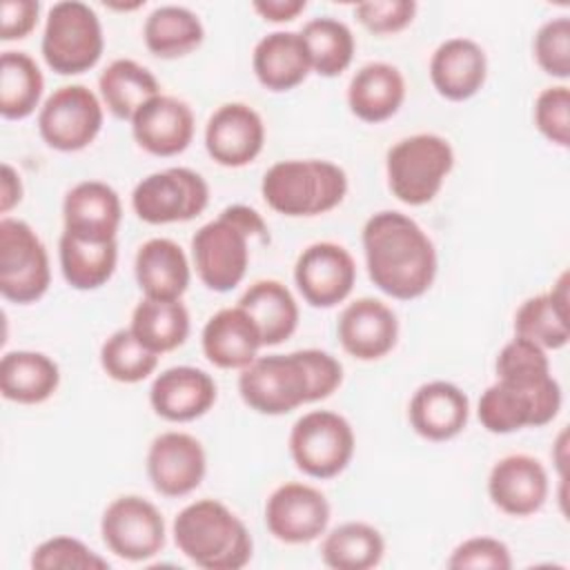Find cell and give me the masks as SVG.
Segmentation results:
<instances>
[{
    "mask_svg": "<svg viewBox=\"0 0 570 570\" xmlns=\"http://www.w3.org/2000/svg\"><path fill=\"white\" fill-rule=\"evenodd\" d=\"M149 403L160 419L187 423L212 410L216 403V383L198 367L176 365L154 379Z\"/></svg>",
    "mask_w": 570,
    "mask_h": 570,
    "instance_id": "44dd1931",
    "label": "cell"
},
{
    "mask_svg": "<svg viewBox=\"0 0 570 570\" xmlns=\"http://www.w3.org/2000/svg\"><path fill=\"white\" fill-rule=\"evenodd\" d=\"M105 107L122 120H131L136 111L160 94L156 76L131 58H118L107 65L98 78Z\"/></svg>",
    "mask_w": 570,
    "mask_h": 570,
    "instance_id": "d6a6232c",
    "label": "cell"
},
{
    "mask_svg": "<svg viewBox=\"0 0 570 570\" xmlns=\"http://www.w3.org/2000/svg\"><path fill=\"white\" fill-rule=\"evenodd\" d=\"M194 127L191 107L165 94L145 102L131 118V134L138 147L163 158L185 151L194 138Z\"/></svg>",
    "mask_w": 570,
    "mask_h": 570,
    "instance_id": "ffe728a7",
    "label": "cell"
},
{
    "mask_svg": "<svg viewBox=\"0 0 570 570\" xmlns=\"http://www.w3.org/2000/svg\"><path fill=\"white\" fill-rule=\"evenodd\" d=\"M448 568L463 570V568H490V570H508L512 568L510 550L503 541L494 537H470L459 543L450 559Z\"/></svg>",
    "mask_w": 570,
    "mask_h": 570,
    "instance_id": "f6af8a7d",
    "label": "cell"
},
{
    "mask_svg": "<svg viewBox=\"0 0 570 570\" xmlns=\"http://www.w3.org/2000/svg\"><path fill=\"white\" fill-rule=\"evenodd\" d=\"M60 269L65 281L80 292L102 287L116 272L118 243L116 240H87L62 232L58 243Z\"/></svg>",
    "mask_w": 570,
    "mask_h": 570,
    "instance_id": "1f68e13d",
    "label": "cell"
},
{
    "mask_svg": "<svg viewBox=\"0 0 570 570\" xmlns=\"http://www.w3.org/2000/svg\"><path fill=\"white\" fill-rule=\"evenodd\" d=\"M174 543L205 570H238L249 563L254 550L245 523L216 499L194 501L176 514Z\"/></svg>",
    "mask_w": 570,
    "mask_h": 570,
    "instance_id": "277c9868",
    "label": "cell"
},
{
    "mask_svg": "<svg viewBox=\"0 0 570 570\" xmlns=\"http://www.w3.org/2000/svg\"><path fill=\"white\" fill-rule=\"evenodd\" d=\"M343 383V365L323 350L256 356L238 376V394L258 414L281 416L323 401Z\"/></svg>",
    "mask_w": 570,
    "mask_h": 570,
    "instance_id": "6da1fadb",
    "label": "cell"
},
{
    "mask_svg": "<svg viewBox=\"0 0 570 570\" xmlns=\"http://www.w3.org/2000/svg\"><path fill=\"white\" fill-rule=\"evenodd\" d=\"M38 11L36 0H4L0 4V38L4 42L27 38L38 24Z\"/></svg>",
    "mask_w": 570,
    "mask_h": 570,
    "instance_id": "bcb514c9",
    "label": "cell"
},
{
    "mask_svg": "<svg viewBox=\"0 0 570 570\" xmlns=\"http://www.w3.org/2000/svg\"><path fill=\"white\" fill-rule=\"evenodd\" d=\"M356 20L372 33L387 36L403 31L416 16L414 0H370L354 7Z\"/></svg>",
    "mask_w": 570,
    "mask_h": 570,
    "instance_id": "ee69618b",
    "label": "cell"
},
{
    "mask_svg": "<svg viewBox=\"0 0 570 570\" xmlns=\"http://www.w3.org/2000/svg\"><path fill=\"white\" fill-rule=\"evenodd\" d=\"M51 283L49 256L33 232L20 218L0 220V294L2 298L27 305L38 301Z\"/></svg>",
    "mask_w": 570,
    "mask_h": 570,
    "instance_id": "9c48e42d",
    "label": "cell"
},
{
    "mask_svg": "<svg viewBox=\"0 0 570 570\" xmlns=\"http://www.w3.org/2000/svg\"><path fill=\"white\" fill-rule=\"evenodd\" d=\"M31 568L38 570H105L107 559L96 554L76 537H51L31 552Z\"/></svg>",
    "mask_w": 570,
    "mask_h": 570,
    "instance_id": "60d3db41",
    "label": "cell"
},
{
    "mask_svg": "<svg viewBox=\"0 0 570 570\" xmlns=\"http://www.w3.org/2000/svg\"><path fill=\"white\" fill-rule=\"evenodd\" d=\"M252 7L267 22H289L301 11H305L307 2L305 0H256Z\"/></svg>",
    "mask_w": 570,
    "mask_h": 570,
    "instance_id": "7dc6e473",
    "label": "cell"
},
{
    "mask_svg": "<svg viewBox=\"0 0 570 570\" xmlns=\"http://www.w3.org/2000/svg\"><path fill=\"white\" fill-rule=\"evenodd\" d=\"M566 441H568V432L563 430V432L559 434V439H557V445H554V463H557V468H559L561 481H566V452H568Z\"/></svg>",
    "mask_w": 570,
    "mask_h": 570,
    "instance_id": "681fc988",
    "label": "cell"
},
{
    "mask_svg": "<svg viewBox=\"0 0 570 570\" xmlns=\"http://www.w3.org/2000/svg\"><path fill=\"white\" fill-rule=\"evenodd\" d=\"M65 232L87 240H116L122 205L114 187L102 180L73 185L62 200Z\"/></svg>",
    "mask_w": 570,
    "mask_h": 570,
    "instance_id": "7402d4cb",
    "label": "cell"
},
{
    "mask_svg": "<svg viewBox=\"0 0 570 570\" xmlns=\"http://www.w3.org/2000/svg\"><path fill=\"white\" fill-rule=\"evenodd\" d=\"M294 281L305 303L334 307L350 296L356 281V263L338 243H312L296 258Z\"/></svg>",
    "mask_w": 570,
    "mask_h": 570,
    "instance_id": "5bb4252c",
    "label": "cell"
},
{
    "mask_svg": "<svg viewBox=\"0 0 570 570\" xmlns=\"http://www.w3.org/2000/svg\"><path fill=\"white\" fill-rule=\"evenodd\" d=\"M249 238L269 240L261 214L247 205H229L205 223L191 238V258L198 278L214 292L234 289L249 265Z\"/></svg>",
    "mask_w": 570,
    "mask_h": 570,
    "instance_id": "3957f363",
    "label": "cell"
},
{
    "mask_svg": "<svg viewBox=\"0 0 570 570\" xmlns=\"http://www.w3.org/2000/svg\"><path fill=\"white\" fill-rule=\"evenodd\" d=\"M252 67L258 82L269 91H289L312 71L305 42L296 31L263 36L254 47Z\"/></svg>",
    "mask_w": 570,
    "mask_h": 570,
    "instance_id": "83f0119b",
    "label": "cell"
},
{
    "mask_svg": "<svg viewBox=\"0 0 570 570\" xmlns=\"http://www.w3.org/2000/svg\"><path fill=\"white\" fill-rule=\"evenodd\" d=\"M488 58L479 42L450 38L436 47L430 60V80L445 100H468L483 87Z\"/></svg>",
    "mask_w": 570,
    "mask_h": 570,
    "instance_id": "484cf974",
    "label": "cell"
},
{
    "mask_svg": "<svg viewBox=\"0 0 570 570\" xmlns=\"http://www.w3.org/2000/svg\"><path fill=\"white\" fill-rule=\"evenodd\" d=\"M385 554L383 534L363 521H347L325 534L321 559L334 570H370Z\"/></svg>",
    "mask_w": 570,
    "mask_h": 570,
    "instance_id": "e575fe53",
    "label": "cell"
},
{
    "mask_svg": "<svg viewBox=\"0 0 570 570\" xmlns=\"http://www.w3.org/2000/svg\"><path fill=\"white\" fill-rule=\"evenodd\" d=\"M407 416L419 436L428 441H450L468 425L470 401L459 385L430 381L412 394Z\"/></svg>",
    "mask_w": 570,
    "mask_h": 570,
    "instance_id": "603a6c76",
    "label": "cell"
},
{
    "mask_svg": "<svg viewBox=\"0 0 570 570\" xmlns=\"http://www.w3.org/2000/svg\"><path fill=\"white\" fill-rule=\"evenodd\" d=\"M532 51L537 65L552 78L566 80L570 76V20L568 16L550 18L534 33Z\"/></svg>",
    "mask_w": 570,
    "mask_h": 570,
    "instance_id": "b9f144b4",
    "label": "cell"
},
{
    "mask_svg": "<svg viewBox=\"0 0 570 570\" xmlns=\"http://www.w3.org/2000/svg\"><path fill=\"white\" fill-rule=\"evenodd\" d=\"M570 274L561 272L552 289L530 296L514 314V336L543 350H561L570 341Z\"/></svg>",
    "mask_w": 570,
    "mask_h": 570,
    "instance_id": "d4e9b609",
    "label": "cell"
},
{
    "mask_svg": "<svg viewBox=\"0 0 570 570\" xmlns=\"http://www.w3.org/2000/svg\"><path fill=\"white\" fill-rule=\"evenodd\" d=\"M363 252L372 283L387 296H423L436 276V249L423 227L401 212H376L363 225Z\"/></svg>",
    "mask_w": 570,
    "mask_h": 570,
    "instance_id": "7a4b0ae2",
    "label": "cell"
},
{
    "mask_svg": "<svg viewBox=\"0 0 570 570\" xmlns=\"http://www.w3.org/2000/svg\"><path fill=\"white\" fill-rule=\"evenodd\" d=\"M261 194L283 216H318L343 203L347 176L330 160H281L265 171Z\"/></svg>",
    "mask_w": 570,
    "mask_h": 570,
    "instance_id": "5b68a950",
    "label": "cell"
},
{
    "mask_svg": "<svg viewBox=\"0 0 570 570\" xmlns=\"http://www.w3.org/2000/svg\"><path fill=\"white\" fill-rule=\"evenodd\" d=\"M209 187L187 167H167L145 176L131 191L136 216L149 225L185 223L205 212Z\"/></svg>",
    "mask_w": 570,
    "mask_h": 570,
    "instance_id": "30bf717a",
    "label": "cell"
},
{
    "mask_svg": "<svg viewBox=\"0 0 570 570\" xmlns=\"http://www.w3.org/2000/svg\"><path fill=\"white\" fill-rule=\"evenodd\" d=\"M60 385V370L42 352L13 350L0 361V392L7 401L36 405L47 401Z\"/></svg>",
    "mask_w": 570,
    "mask_h": 570,
    "instance_id": "f546056e",
    "label": "cell"
},
{
    "mask_svg": "<svg viewBox=\"0 0 570 570\" xmlns=\"http://www.w3.org/2000/svg\"><path fill=\"white\" fill-rule=\"evenodd\" d=\"M158 356L129 327L116 330L100 347V365L118 383L145 381L156 370Z\"/></svg>",
    "mask_w": 570,
    "mask_h": 570,
    "instance_id": "f35d334b",
    "label": "cell"
},
{
    "mask_svg": "<svg viewBox=\"0 0 570 570\" xmlns=\"http://www.w3.org/2000/svg\"><path fill=\"white\" fill-rule=\"evenodd\" d=\"M105 36L96 11L80 0L56 2L45 22L40 51L49 69L60 76H76L98 65Z\"/></svg>",
    "mask_w": 570,
    "mask_h": 570,
    "instance_id": "52a82bcc",
    "label": "cell"
},
{
    "mask_svg": "<svg viewBox=\"0 0 570 570\" xmlns=\"http://www.w3.org/2000/svg\"><path fill=\"white\" fill-rule=\"evenodd\" d=\"M129 330L156 354L171 352L189 336V312L180 301L145 296L131 312Z\"/></svg>",
    "mask_w": 570,
    "mask_h": 570,
    "instance_id": "d590c367",
    "label": "cell"
},
{
    "mask_svg": "<svg viewBox=\"0 0 570 570\" xmlns=\"http://www.w3.org/2000/svg\"><path fill=\"white\" fill-rule=\"evenodd\" d=\"M100 534L116 557L147 561L165 546V519L151 501L138 494H125L105 508Z\"/></svg>",
    "mask_w": 570,
    "mask_h": 570,
    "instance_id": "7c38bea8",
    "label": "cell"
},
{
    "mask_svg": "<svg viewBox=\"0 0 570 570\" xmlns=\"http://www.w3.org/2000/svg\"><path fill=\"white\" fill-rule=\"evenodd\" d=\"M497 379L521 390H541L557 381L550 374L546 350L521 336H514L501 347L497 356Z\"/></svg>",
    "mask_w": 570,
    "mask_h": 570,
    "instance_id": "ab89813d",
    "label": "cell"
},
{
    "mask_svg": "<svg viewBox=\"0 0 570 570\" xmlns=\"http://www.w3.org/2000/svg\"><path fill=\"white\" fill-rule=\"evenodd\" d=\"M207 472L200 441L187 432H163L147 450V476L156 492L185 497L194 492Z\"/></svg>",
    "mask_w": 570,
    "mask_h": 570,
    "instance_id": "2e32d148",
    "label": "cell"
},
{
    "mask_svg": "<svg viewBox=\"0 0 570 570\" xmlns=\"http://www.w3.org/2000/svg\"><path fill=\"white\" fill-rule=\"evenodd\" d=\"M330 523V503L325 494L309 483H283L265 503V525L283 543H309L318 539Z\"/></svg>",
    "mask_w": 570,
    "mask_h": 570,
    "instance_id": "9a60e30c",
    "label": "cell"
},
{
    "mask_svg": "<svg viewBox=\"0 0 570 570\" xmlns=\"http://www.w3.org/2000/svg\"><path fill=\"white\" fill-rule=\"evenodd\" d=\"M203 354L220 370H245L263 347L254 321L243 307H223L209 316L200 334Z\"/></svg>",
    "mask_w": 570,
    "mask_h": 570,
    "instance_id": "cb8c5ba5",
    "label": "cell"
},
{
    "mask_svg": "<svg viewBox=\"0 0 570 570\" xmlns=\"http://www.w3.org/2000/svg\"><path fill=\"white\" fill-rule=\"evenodd\" d=\"M548 472L530 454H508L499 459L488 476L490 501L510 517H530L548 499Z\"/></svg>",
    "mask_w": 570,
    "mask_h": 570,
    "instance_id": "ac0fdd59",
    "label": "cell"
},
{
    "mask_svg": "<svg viewBox=\"0 0 570 570\" xmlns=\"http://www.w3.org/2000/svg\"><path fill=\"white\" fill-rule=\"evenodd\" d=\"M102 129V102L85 85L56 89L38 114L42 140L58 151H80L96 140Z\"/></svg>",
    "mask_w": 570,
    "mask_h": 570,
    "instance_id": "8fae6325",
    "label": "cell"
},
{
    "mask_svg": "<svg viewBox=\"0 0 570 570\" xmlns=\"http://www.w3.org/2000/svg\"><path fill=\"white\" fill-rule=\"evenodd\" d=\"M298 33L305 42L312 71L318 76L334 78L352 65L356 42L345 22L323 16L305 22Z\"/></svg>",
    "mask_w": 570,
    "mask_h": 570,
    "instance_id": "74e56055",
    "label": "cell"
},
{
    "mask_svg": "<svg viewBox=\"0 0 570 570\" xmlns=\"http://www.w3.org/2000/svg\"><path fill=\"white\" fill-rule=\"evenodd\" d=\"M238 307H243L258 327L263 347L278 345L296 332L298 305L281 281L263 278L252 283L238 298Z\"/></svg>",
    "mask_w": 570,
    "mask_h": 570,
    "instance_id": "4dcf8cb0",
    "label": "cell"
},
{
    "mask_svg": "<svg viewBox=\"0 0 570 570\" xmlns=\"http://www.w3.org/2000/svg\"><path fill=\"white\" fill-rule=\"evenodd\" d=\"M405 100V80L390 62L363 65L347 85L350 111L363 122H383L392 118Z\"/></svg>",
    "mask_w": 570,
    "mask_h": 570,
    "instance_id": "f1b7e54d",
    "label": "cell"
},
{
    "mask_svg": "<svg viewBox=\"0 0 570 570\" xmlns=\"http://www.w3.org/2000/svg\"><path fill=\"white\" fill-rule=\"evenodd\" d=\"M338 341L358 361H379L399 341V321L383 301L363 296L352 301L338 316Z\"/></svg>",
    "mask_w": 570,
    "mask_h": 570,
    "instance_id": "d6986e66",
    "label": "cell"
},
{
    "mask_svg": "<svg viewBox=\"0 0 570 570\" xmlns=\"http://www.w3.org/2000/svg\"><path fill=\"white\" fill-rule=\"evenodd\" d=\"M265 145V125L245 102L220 105L205 125V149L223 167L249 165Z\"/></svg>",
    "mask_w": 570,
    "mask_h": 570,
    "instance_id": "e0dca14e",
    "label": "cell"
},
{
    "mask_svg": "<svg viewBox=\"0 0 570 570\" xmlns=\"http://www.w3.org/2000/svg\"><path fill=\"white\" fill-rule=\"evenodd\" d=\"M356 448L350 421L330 410L303 414L289 432V454L296 468L312 479H332L352 461Z\"/></svg>",
    "mask_w": 570,
    "mask_h": 570,
    "instance_id": "ba28073f",
    "label": "cell"
},
{
    "mask_svg": "<svg viewBox=\"0 0 570 570\" xmlns=\"http://www.w3.org/2000/svg\"><path fill=\"white\" fill-rule=\"evenodd\" d=\"M454 167L452 145L436 134H414L390 147L385 158L390 191L405 205L430 203Z\"/></svg>",
    "mask_w": 570,
    "mask_h": 570,
    "instance_id": "8992f818",
    "label": "cell"
},
{
    "mask_svg": "<svg viewBox=\"0 0 570 570\" xmlns=\"http://www.w3.org/2000/svg\"><path fill=\"white\" fill-rule=\"evenodd\" d=\"M147 49L158 58H183L200 47L205 29L200 18L178 4L156 7L142 27Z\"/></svg>",
    "mask_w": 570,
    "mask_h": 570,
    "instance_id": "836d02e7",
    "label": "cell"
},
{
    "mask_svg": "<svg viewBox=\"0 0 570 570\" xmlns=\"http://www.w3.org/2000/svg\"><path fill=\"white\" fill-rule=\"evenodd\" d=\"M134 274L147 298L180 301L189 287V263L171 238H149L136 252Z\"/></svg>",
    "mask_w": 570,
    "mask_h": 570,
    "instance_id": "4316f807",
    "label": "cell"
},
{
    "mask_svg": "<svg viewBox=\"0 0 570 570\" xmlns=\"http://www.w3.org/2000/svg\"><path fill=\"white\" fill-rule=\"evenodd\" d=\"M45 78L24 51H4L0 58V114L7 120L31 116L42 98Z\"/></svg>",
    "mask_w": 570,
    "mask_h": 570,
    "instance_id": "8d00e7d4",
    "label": "cell"
},
{
    "mask_svg": "<svg viewBox=\"0 0 570 570\" xmlns=\"http://www.w3.org/2000/svg\"><path fill=\"white\" fill-rule=\"evenodd\" d=\"M20 200H22L20 174L9 163H2V174H0V214H9Z\"/></svg>",
    "mask_w": 570,
    "mask_h": 570,
    "instance_id": "c3c4849f",
    "label": "cell"
},
{
    "mask_svg": "<svg viewBox=\"0 0 570 570\" xmlns=\"http://www.w3.org/2000/svg\"><path fill=\"white\" fill-rule=\"evenodd\" d=\"M534 125L552 145L563 149L570 145V89L566 85L546 87L537 96Z\"/></svg>",
    "mask_w": 570,
    "mask_h": 570,
    "instance_id": "7bdbcfd3",
    "label": "cell"
},
{
    "mask_svg": "<svg viewBox=\"0 0 570 570\" xmlns=\"http://www.w3.org/2000/svg\"><path fill=\"white\" fill-rule=\"evenodd\" d=\"M561 410V387L554 381L543 390H521L505 381L492 383L479 399V421L492 434L541 428Z\"/></svg>",
    "mask_w": 570,
    "mask_h": 570,
    "instance_id": "4fadbf2b",
    "label": "cell"
}]
</instances>
